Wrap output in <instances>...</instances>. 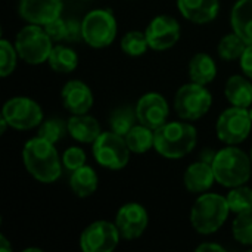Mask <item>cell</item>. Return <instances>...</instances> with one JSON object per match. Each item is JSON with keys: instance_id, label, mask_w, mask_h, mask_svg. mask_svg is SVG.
<instances>
[{"instance_id": "23", "label": "cell", "mask_w": 252, "mask_h": 252, "mask_svg": "<svg viewBox=\"0 0 252 252\" xmlns=\"http://www.w3.org/2000/svg\"><path fill=\"white\" fill-rule=\"evenodd\" d=\"M97 183H99L97 174L89 165H83L74 170L69 179V186L75 193V196L78 198H87L93 195L97 189Z\"/></svg>"}, {"instance_id": "37", "label": "cell", "mask_w": 252, "mask_h": 252, "mask_svg": "<svg viewBox=\"0 0 252 252\" xmlns=\"http://www.w3.org/2000/svg\"><path fill=\"white\" fill-rule=\"evenodd\" d=\"M198 252H204V251H217V252H224V247L219 245V244H213V242H205V244H201L198 248H196Z\"/></svg>"}, {"instance_id": "1", "label": "cell", "mask_w": 252, "mask_h": 252, "mask_svg": "<svg viewBox=\"0 0 252 252\" xmlns=\"http://www.w3.org/2000/svg\"><path fill=\"white\" fill-rule=\"evenodd\" d=\"M22 161L27 171L40 183H53L62 173V161L55 145L40 136L24 145Z\"/></svg>"}, {"instance_id": "17", "label": "cell", "mask_w": 252, "mask_h": 252, "mask_svg": "<svg viewBox=\"0 0 252 252\" xmlns=\"http://www.w3.org/2000/svg\"><path fill=\"white\" fill-rule=\"evenodd\" d=\"M180 13L190 22L207 24L217 18L220 12L219 0H177Z\"/></svg>"}, {"instance_id": "11", "label": "cell", "mask_w": 252, "mask_h": 252, "mask_svg": "<svg viewBox=\"0 0 252 252\" xmlns=\"http://www.w3.org/2000/svg\"><path fill=\"white\" fill-rule=\"evenodd\" d=\"M120 230L115 223L99 220L89 224L80 236V248L84 252H111L120 242Z\"/></svg>"}, {"instance_id": "6", "label": "cell", "mask_w": 252, "mask_h": 252, "mask_svg": "<svg viewBox=\"0 0 252 252\" xmlns=\"http://www.w3.org/2000/svg\"><path fill=\"white\" fill-rule=\"evenodd\" d=\"M213 105L210 90L198 83H188L182 86L174 96V109L182 120L195 121L202 118Z\"/></svg>"}, {"instance_id": "41", "label": "cell", "mask_w": 252, "mask_h": 252, "mask_svg": "<svg viewBox=\"0 0 252 252\" xmlns=\"http://www.w3.org/2000/svg\"><path fill=\"white\" fill-rule=\"evenodd\" d=\"M250 157H251V161H252V149H251V154H250Z\"/></svg>"}, {"instance_id": "33", "label": "cell", "mask_w": 252, "mask_h": 252, "mask_svg": "<svg viewBox=\"0 0 252 252\" xmlns=\"http://www.w3.org/2000/svg\"><path fill=\"white\" fill-rule=\"evenodd\" d=\"M62 164L66 170L74 171L83 165H86V152L81 148L71 146L62 155Z\"/></svg>"}, {"instance_id": "20", "label": "cell", "mask_w": 252, "mask_h": 252, "mask_svg": "<svg viewBox=\"0 0 252 252\" xmlns=\"http://www.w3.org/2000/svg\"><path fill=\"white\" fill-rule=\"evenodd\" d=\"M224 96L232 106L250 108L252 105L251 78L244 75H232L226 81Z\"/></svg>"}, {"instance_id": "10", "label": "cell", "mask_w": 252, "mask_h": 252, "mask_svg": "<svg viewBox=\"0 0 252 252\" xmlns=\"http://www.w3.org/2000/svg\"><path fill=\"white\" fill-rule=\"evenodd\" d=\"M1 117L16 130H31L43 123V111L40 105L27 96H15L9 99L3 105Z\"/></svg>"}, {"instance_id": "28", "label": "cell", "mask_w": 252, "mask_h": 252, "mask_svg": "<svg viewBox=\"0 0 252 252\" xmlns=\"http://www.w3.org/2000/svg\"><path fill=\"white\" fill-rule=\"evenodd\" d=\"M232 233L239 244L252 247V208L236 216L232 224Z\"/></svg>"}, {"instance_id": "19", "label": "cell", "mask_w": 252, "mask_h": 252, "mask_svg": "<svg viewBox=\"0 0 252 252\" xmlns=\"http://www.w3.org/2000/svg\"><path fill=\"white\" fill-rule=\"evenodd\" d=\"M66 123L68 133L80 143H93L102 133L99 121L87 114L72 115Z\"/></svg>"}, {"instance_id": "36", "label": "cell", "mask_w": 252, "mask_h": 252, "mask_svg": "<svg viewBox=\"0 0 252 252\" xmlns=\"http://www.w3.org/2000/svg\"><path fill=\"white\" fill-rule=\"evenodd\" d=\"M239 61H241V68L244 71V75H247L252 80V44L247 46Z\"/></svg>"}, {"instance_id": "13", "label": "cell", "mask_w": 252, "mask_h": 252, "mask_svg": "<svg viewBox=\"0 0 252 252\" xmlns=\"http://www.w3.org/2000/svg\"><path fill=\"white\" fill-rule=\"evenodd\" d=\"M148 223V211L137 202L124 204L115 216V224L120 230V235L127 241L140 238L145 233Z\"/></svg>"}, {"instance_id": "39", "label": "cell", "mask_w": 252, "mask_h": 252, "mask_svg": "<svg viewBox=\"0 0 252 252\" xmlns=\"http://www.w3.org/2000/svg\"><path fill=\"white\" fill-rule=\"evenodd\" d=\"M7 126H9V123L1 117V120H0V127H1V130H0V133L1 134H4V131H6V128H7Z\"/></svg>"}, {"instance_id": "12", "label": "cell", "mask_w": 252, "mask_h": 252, "mask_svg": "<svg viewBox=\"0 0 252 252\" xmlns=\"http://www.w3.org/2000/svg\"><path fill=\"white\" fill-rule=\"evenodd\" d=\"M145 34L151 49L167 50L180 40V24L170 15H158L149 22Z\"/></svg>"}, {"instance_id": "3", "label": "cell", "mask_w": 252, "mask_h": 252, "mask_svg": "<svg viewBox=\"0 0 252 252\" xmlns=\"http://www.w3.org/2000/svg\"><path fill=\"white\" fill-rule=\"evenodd\" d=\"M251 157L235 145L220 149L211 162L216 182L224 188L245 185L251 177Z\"/></svg>"}, {"instance_id": "9", "label": "cell", "mask_w": 252, "mask_h": 252, "mask_svg": "<svg viewBox=\"0 0 252 252\" xmlns=\"http://www.w3.org/2000/svg\"><path fill=\"white\" fill-rule=\"evenodd\" d=\"M252 130V118L248 108L232 106L223 111L217 120L216 131L226 145H239L248 139Z\"/></svg>"}, {"instance_id": "15", "label": "cell", "mask_w": 252, "mask_h": 252, "mask_svg": "<svg viewBox=\"0 0 252 252\" xmlns=\"http://www.w3.org/2000/svg\"><path fill=\"white\" fill-rule=\"evenodd\" d=\"M62 9V0H21L18 6L19 16L24 21L37 25H46L59 18Z\"/></svg>"}, {"instance_id": "40", "label": "cell", "mask_w": 252, "mask_h": 252, "mask_svg": "<svg viewBox=\"0 0 252 252\" xmlns=\"http://www.w3.org/2000/svg\"><path fill=\"white\" fill-rule=\"evenodd\" d=\"M250 115H251V118H252V109H250Z\"/></svg>"}, {"instance_id": "25", "label": "cell", "mask_w": 252, "mask_h": 252, "mask_svg": "<svg viewBox=\"0 0 252 252\" xmlns=\"http://www.w3.org/2000/svg\"><path fill=\"white\" fill-rule=\"evenodd\" d=\"M49 65L56 72L68 74V72H72L77 68L78 56H77L74 49H71L68 46H63V44H58V46H53V49L50 52Z\"/></svg>"}, {"instance_id": "27", "label": "cell", "mask_w": 252, "mask_h": 252, "mask_svg": "<svg viewBox=\"0 0 252 252\" xmlns=\"http://www.w3.org/2000/svg\"><path fill=\"white\" fill-rule=\"evenodd\" d=\"M247 46L248 44L233 31L232 34H227L220 40L217 52L223 61H236V59H241Z\"/></svg>"}, {"instance_id": "21", "label": "cell", "mask_w": 252, "mask_h": 252, "mask_svg": "<svg viewBox=\"0 0 252 252\" xmlns=\"http://www.w3.org/2000/svg\"><path fill=\"white\" fill-rule=\"evenodd\" d=\"M230 24L247 44H252V0H238L233 4Z\"/></svg>"}, {"instance_id": "24", "label": "cell", "mask_w": 252, "mask_h": 252, "mask_svg": "<svg viewBox=\"0 0 252 252\" xmlns=\"http://www.w3.org/2000/svg\"><path fill=\"white\" fill-rule=\"evenodd\" d=\"M124 139L131 152L145 154L155 146V130L139 123L131 127V130L124 136Z\"/></svg>"}, {"instance_id": "30", "label": "cell", "mask_w": 252, "mask_h": 252, "mask_svg": "<svg viewBox=\"0 0 252 252\" xmlns=\"http://www.w3.org/2000/svg\"><path fill=\"white\" fill-rule=\"evenodd\" d=\"M226 198H227L230 211L235 214H239L242 211L252 208V189L245 185L230 188V192L227 193Z\"/></svg>"}, {"instance_id": "34", "label": "cell", "mask_w": 252, "mask_h": 252, "mask_svg": "<svg viewBox=\"0 0 252 252\" xmlns=\"http://www.w3.org/2000/svg\"><path fill=\"white\" fill-rule=\"evenodd\" d=\"M43 27L53 41H65V38H66V19H62L59 16V18L47 22Z\"/></svg>"}, {"instance_id": "2", "label": "cell", "mask_w": 252, "mask_h": 252, "mask_svg": "<svg viewBox=\"0 0 252 252\" xmlns=\"http://www.w3.org/2000/svg\"><path fill=\"white\" fill-rule=\"evenodd\" d=\"M196 128L189 123H165L155 130V151L167 159H180L193 151Z\"/></svg>"}, {"instance_id": "4", "label": "cell", "mask_w": 252, "mask_h": 252, "mask_svg": "<svg viewBox=\"0 0 252 252\" xmlns=\"http://www.w3.org/2000/svg\"><path fill=\"white\" fill-rule=\"evenodd\" d=\"M230 211L227 198L219 193H202L190 210V223L199 235L216 233L227 220Z\"/></svg>"}, {"instance_id": "32", "label": "cell", "mask_w": 252, "mask_h": 252, "mask_svg": "<svg viewBox=\"0 0 252 252\" xmlns=\"http://www.w3.org/2000/svg\"><path fill=\"white\" fill-rule=\"evenodd\" d=\"M18 56L19 55L16 52L15 44H12L6 38H1L0 40V75L3 78H6L15 71Z\"/></svg>"}, {"instance_id": "26", "label": "cell", "mask_w": 252, "mask_h": 252, "mask_svg": "<svg viewBox=\"0 0 252 252\" xmlns=\"http://www.w3.org/2000/svg\"><path fill=\"white\" fill-rule=\"evenodd\" d=\"M136 121H137L136 108L120 106L112 111L109 117V127H111V131L124 137L131 130V127L136 126Z\"/></svg>"}, {"instance_id": "7", "label": "cell", "mask_w": 252, "mask_h": 252, "mask_svg": "<svg viewBox=\"0 0 252 252\" xmlns=\"http://www.w3.org/2000/svg\"><path fill=\"white\" fill-rule=\"evenodd\" d=\"M83 40L94 49H103L114 43L117 37V19L106 9L90 10L83 22Z\"/></svg>"}, {"instance_id": "16", "label": "cell", "mask_w": 252, "mask_h": 252, "mask_svg": "<svg viewBox=\"0 0 252 252\" xmlns=\"http://www.w3.org/2000/svg\"><path fill=\"white\" fill-rule=\"evenodd\" d=\"M61 97L65 109L72 115L87 114L93 106V93L90 87L80 80L68 81L61 92Z\"/></svg>"}, {"instance_id": "35", "label": "cell", "mask_w": 252, "mask_h": 252, "mask_svg": "<svg viewBox=\"0 0 252 252\" xmlns=\"http://www.w3.org/2000/svg\"><path fill=\"white\" fill-rule=\"evenodd\" d=\"M83 38V28L77 19H66V38L68 43H77Z\"/></svg>"}, {"instance_id": "14", "label": "cell", "mask_w": 252, "mask_h": 252, "mask_svg": "<svg viewBox=\"0 0 252 252\" xmlns=\"http://www.w3.org/2000/svg\"><path fill=\"white\" fill-rule=\"evenodd\" d=\"M134 108H136L137 123L152 130H157L161 126H164L170 114V108L164 96L154 92L143 94L137 100Z\"/></svg>"}, {"instance_id": "5", "label": "cell", "mask_w": 252, "mask_h": 252, "mask_svg": "<svg viewBox=\"0 0 252 252\" xmlns=\"http://www.w3.org/2000/svg\"><path fill=\"white\" fill-rule=\"evenodd\" d=\"M15 47L22 61L30 65H40L49 61L53 49V40L43 25L30 24L19 30L15 38Z\"/></svg>"}, {"instance_id": "22", "label": "cell", "mask_w": 252, "mask_h": 252, "mask_svg": "<svg viewBox=\"0 0 252 252\" xmlns=\"http://www.w3.org/2000/svg\"><path fill=\"white\" fill-rule=\"evenodd\" d=\"M217 75V65L214 59L204 52H199L192 56L189 62V77L193 83L207 86Z\"/></svg>"}, {"instance_id": "31", "label": "cell", "mask_w": 252, "mask_h": 252, "mask_svg": "<svg viewBox=\"0 0 252 252\" xmlns=\"http://www.w3.org/2000/svg\"><path fill=\"white\" fill-rule=\"evenodd\" d=\"M68 133V123L59 118H50L40 124L38 127V136L49 140L50 143H58L63 136Z\"/></svg>"}, {"instance_id": "29", "label": "cell", "mask_w": 252, "mask_h": 252, "mask_svg": "<svg viewBox=\"0 0 252 252\" xmlns=\"http://www.w3.org/2000/svg\"><path fill=\"white\" fill-rule=\"evenodd\" d=\"M121 49L128 56H142L149 49L146 34L142 31H128L121 38Z\"/></svg>"}, {"instance_id": "8", "label": "cell", "mask_w": 252, "mask_h": 252, "mask_svg": "<svg viewBox=\"0 0 252 252\" xmlns=\"http://www.w3.org/2000/svg\"><path fill=\"white\" fill-rule=\"evenodd\" d=\"M126 139L114 131H102L93 142V155L99 165L109 170H123L130 159Z\"/></svg>"}, {"instance_id": "18", "label": "cell", "mask_w": 252, "mask_h": 252, "mask_svg": "<svg viewBox=\"0 0 252 252\" xmlns=\"http://www.w3.org/2000/svg\"><path fill=\"white\" fill-rule=\"evenodd\" d=\"M216 182L213 165L207 161H198L190 164L183 176L185 188L192 193H204L211 189Z\"/></svg>"}, {"instance_id": "38", "label": "cell", "mask_w": 252, "mask_h": 252, "mask_svg": "<svg viewBox=\"0 0 252 252\" xmlns=\"http://www.w3.org/2000/svg\"><path fill=\"white\" fill-rule=\"evenodd\" d=\"M0 251L1 252L12 251V247L9 245V241L6 239V236H4V235H0Z\"/></svg>"}]
</instances>
